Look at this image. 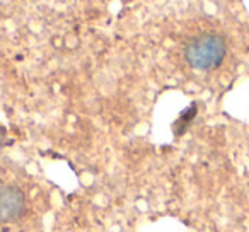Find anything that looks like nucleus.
I'll return each mask as SVG.
<instances>
[{
	"mask_svg": "<svg viewBox=\"0 0 249 232\" xmlns=\"http://www.w3.org/2000/svg\"><path fill=\"white\" fill-rule=\"evenodd\" d=\"M196 114H198V106H196V104H191L190 107H186V109H184L183 113L178 116L176 122H174V125H173L174 135L183 137L184 133L190 130L191 123H193L195 118H196Z\"/></svg>",
	"mask_w": 249,
	"mask_h": 232,
	"instance_id": "f03ea898",
	"label": "nucleus"
},
{
	"mask_svg": "<svg viewBox=\"0 0 249 232\" xmlns=\"http://www.w3.org/2000/svg\"><path fill=\"white\" fill-rule=\"evenodd\" d=\"M9 143H11V140H9V135H7V128L0 123V149L9 145Z\"/></svg>",
	"mask_w": 249,
	"mask_h": 232,
	"instance_id": "7ed1b4c3",
	"label": "nucleus"
},
{
	"mask_svg": "<svg viewBox=\"0 0 249 232\" xmlns=\"http://www.w3.org/2000/svg\"><path fill=\"white\" fill-rule=\"evenodd\" d=\"M26 212V196L19 188L0 184V224H11Z\"/></svg>",
	"mask_w": 249,
	"mask_h": 232,
	"instance_id": "f257e3e1",
	"label": "nucleus"
}]
</instances>
